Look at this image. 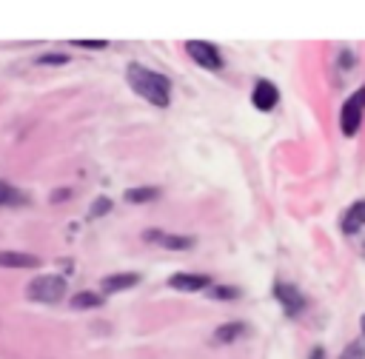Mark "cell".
Returning <instances> with one entry per match:
<instances>
[{
  "label": "cell",
  "instance_id": "cell-14",
  "mask_svg": "<svg viewBox=\"0 0 365 359\" xmlns=\"http://www.w3.org/2000/svg\"><path fill=\"white\" fill-rule=\"evenodd\" d=\"M128 202H151V199H157L160 197V188H154V185H143V188H128L125 194H123Z\"/></svg>",
  "mask_w": 365,
  "mask_h": 359
},
{
  "label": "cell",
  "instance_id": "cell-5",
  "mask_svg": "<svg viewBox=\"0 0 365 359\" xmlns=\"http://www.w3.org/2000/svg\"><path fill=\"white\" fill-rule=\"evenodd\" d=\"M274 296H277V302L285 308L288 316H297V313L305 308L302 291H299L297 285H291V282H277V285H274Z\"/></svg>",
  "mask_w": 365,
  "mask_h": 359
},
{
  "label": "cell",
  "instance_id": "cell-17",
  "mask_svg": "<svg viewBox=\"0 0 365 359\" xmlns=\"http://www.w3.org/2000/svg\"><path fill=\"white\" fill-rule=\"evenodd\" d=\"M111 211V199L108 197H97L94 202H91V208H88V217L91 219H100L103 214H108Z\"/></svg>",
  "mask_w": 365,
  "mask_h": 359
},
{
  "label": "cell",
  "instance_id": "cell-7",
  "mask_svg": "<svg viewBox=\"0 0 365 359\" xmlns=\"http://www.w3.org/2000/svg\"><path fill=\"white\" fill-rule=\"evenodd\" d=\"M251 103L259 108V111H271L277 103H279V91L271 80H257L254 91H251Z\"/></svg>",
  "mask_w": 365,
  "mask_h": 359
},
{
  "label": "cell",
  "instance_id": "cell-10",
  "mask_svg": "<svg viewBox=\"0 0 365 359\" xmlns=\"http://www.w3.org/2000/svg\"><path fill=\"white\" fill-rule=\"evenodd\" d=\"M40 259L23 251H0V268H37Z\"/></svg>",
  "mask_w": 365,
  "mask_h": 359
},
{
  "label": "cell",
  "instance_id": "cell-19",
  "mask_svg": "<svg viewBox=\"0 0 365 359\" xmlns=\"http://www.w3.org/2000/svg\"><path fill=\"white\" fill-rule=\"evenodd\" d=\"M37 63H48V66H63V63H68V57L66 54H43V57H37Z\"/></svg>",
  "mask_w": 365,
  "mask_h": 359
},
{
  "label": "cell",
  "instance_id": "cell-23",
  "mask_svg": "<svg viewBox=\"0 0 365 359\" xmlns=\"http://www.w3.org/2000/svg\"><path fill=\"white\" fill-rule=\"evenodd\" d=\"M362 333H365V316H362Z\"/></svg>",
  "mask_w": 365,
  "mask_h": 359
},
{
  "label": "cell",
  "instance_id": "cell-4",
  "mask_svg": "<svg viewBox=\"0 0 365 359\" xmlns=\"http://www.w3.org/2000/svg\"><path fill=\"white\" fill-rule=\"evenodd\" d=\"M185 51H188V57H191L197 66H202V68H208V71H220V68H222V54H220V48H217L214 43L188 40V43H185Z\"/></svg>",
  "mask_w": 365,
  "mask_h": 359
},
{
  "label": "cell",
  "instance_id": "cell-8",
  "mask_svg": "<svg viewBox=\"0 0 365 359\" xmlns=\"http://www.w3.org/2000/svg\"><path fill=\"white\" fill-rule=\"evenodd\" d=\"M168 285L177 288V291L194 293V291H208L211 288V279L205 274H188V271H182V274H171L168 276Z\"/></svg>",
  "mask_w": 365,
  "mask_h": 359
},
{
  "label": "cell",
  "instance_id": "cell-2",
  "mask_svg": "<svg viewBox=\"0 0 365 359\" xmlns=\"http://www.w3.org/2000/svg\"><path fill=\"white\" fill-rule=\"evenodd\" d=\"M26 296L31 302H43V305H54L66 296V279L57 276V274H40L29 282V291Z\"/></svg>",
  "mask_w": 365,
  "mask_h": 359
},
{
  "label": "cell",
  "instance_id": "cell-3",
  "mask_svg": "<svg viewBox=\"0 0 365 359\" xmlns=\"http://www.w3.org/2000/svg\"><path fill=\"white\" fill-rule=\"evenodd\" d=\"M362 114H365V85L356 88L345 103H342V111H339V128L345 137H354L362 125Z\"/></svg>",
  "mask_w": 365,
  "mask_h": 359
},
{
  "label": "cell",
  "instance_id": "cell-11",
  "mask_svg": "<svg viewBox=\"0 0 365 359\" xmlns=\"http://www.w3.org/2000/svg\"><path fill=\"white\" fill-rule=\"evenodd\" d=\"M362 225H365V199L356 202V205H351V208L345 211V217H342V231H345V234H354V231H359Z\"/></svg>",
  "mask_w": 365,
  "mask_h": 359
},
{
  "label": "cell",
  "instance_id": "cell-13",
  "mask_svg": "<svg viewBox=\"0 0 365 359\" xmlns=\"http://www.w3.org/2000/svg\"><path fill=\"white\" fill-rule=\"evenodd\" d=\"M100 305H103V293H94V291H80L71 296V308H77V311L100 308Z\"/></svg>",
  "mask_w": 365,
  "mask_h": 359
},
{
  "label": "cell",
  "instance_id": "cell-1",
  "mask_svg": "<svg viewBox=\"0 0 365 359\" xmlns=\"http://www.w3.org/2000/svg\"><path fill=\"white\" fill-rule=\"evenodd\" d=\"M125 80H128L131 91H134V94H140L143 100H148L151 105L165 108V105L171 103V80H168L165 74H160V71H151V68H145V66L131 63V66L125 68Z\"/></svg>",
  "mask_w": 365,
  "mask_h": 359
},
{
  "label": "cell",
  "instance_id": "cell-16",
  "mask_svg": "<svg viewBox=\"0 0 365 359\" xmlns=\"http://www.w3.org/2000/svg\"><path fill=\"white\" fill-rule=\"evenodd\" d=\"M20 199H23V194H20L17 188H11V185L0 182V205H17Z\"/></svg>",
  "mask_w": 365,
  "mask_h": 359
},
{
  "label": "cell",
  "instance_id": "cell-6",
  "mask_svg": "<svg viewBox=\"0 0 365 359\" xmlns=\"http://www.w3.org/2000/svg\"><path fill=\"white\" fill-rule=\"evenodd\" d=\"M143 239H145V242H154V245H160V248H168V251H188V248L194 245V236L165 234V231H157V228L143 231Z\"/></svg>",
  "mask_w": 365,
  "mask_h": 359
},
{
  "label": "cell",
  "instance_id": "cell-21",
  "mask_svg": "<svg viewBox=\"0 0 365 359\" xmlns=\"http://www.w3.org/2000/svg\"><path fill=\"white\" fill-rule=\"evenodd\" d=\"M66 197H71V191H68V188H57V191L51 194V202H63Z\"/></svg>",
  "mask_w": 365,
  "mask_h": 359
},
{
  "label": "cell",
  "instance_id": "cell-9",
  "mask_svg": "<svg viewBox=\"0 0 365 359\" xmlns=\"http://www.w3.org/2000/svg\"><path fill=\"white\" fill-rule=\"evenodd\" d=\"M140 282V274H108L100 279V288L106 293H114V291H128Z\"/></svg>",
  "mask_w": 365,
  "mask_h": 359
},
{
  "label": "cell",
  "instance_id": "cell-15",
  "mask_svg": "<svg viewBox=\"0 0 365 359\" xmlns=\"http://www.w3.org/2000/svg\"><path fill=\"white\" fill-rule=\"evenodd\" d=\"M205 293L211 299H237L240 296V288H234V285H211Z\"/></svg>",
  "mask_w": 365,
  "mask_h": 359
},
{
  "label": "cell",
  "instance_id": "cell-20",
  "mask_svg": "<svg viewBox=\"0 0 365 359\" xmlns=\"http://www.w3.org/2000/svg\"><path fill=\"white\" fill-rule=\"evenodd\" d=\"M71 46H77V48H106L108 43L106 40H74Z\"/></svg>",
  "mask_w": 365,
  "mask_h": 359
},
{
  "label": "cell",
  "instance_id": "cell-22",
  "mask_svg": "<svg viewBox=\"0 0 365 359\" xmlns=\"http://www.w3.org/2000/svg\"><path fill=\"white\" fill-rule=\"evenodd\" d=\"M314 359H322V350H319V348L314 350Z\"/></svg>",
  "mask_w": 365,
  "mask_h": 359
},
{
  "label": "cell",
  "instance_id": "cell-18",
  "mask_svg": "<svg viewBox=\"0 0 365 359\" xmlns=\"http://www.w3.org/2000/svg\"><path fill=\"white\" fill-rule=\"evenodd\" d=\"M339 359H365V342H354V345H348V348L342 350Z\"/></svg>",
  "mask_w": 365,
  "mask_h": 359
},
{
  "label": "cell",
  "instance_id": "cell-12",
  "mask_svg": "<svg viewBox=\"0 0 365 359\" xmlns=\"http://www.w3.org/2000/svg\"><path fill=\"white\" fill-rule=\"evenodd\" d=\"M245 333V322H228V325H220L217 331H214V342H234V339H240Z\"/></svg>",
  "mask_w": 365,
  "mask_h": 359
}]
</instances>
